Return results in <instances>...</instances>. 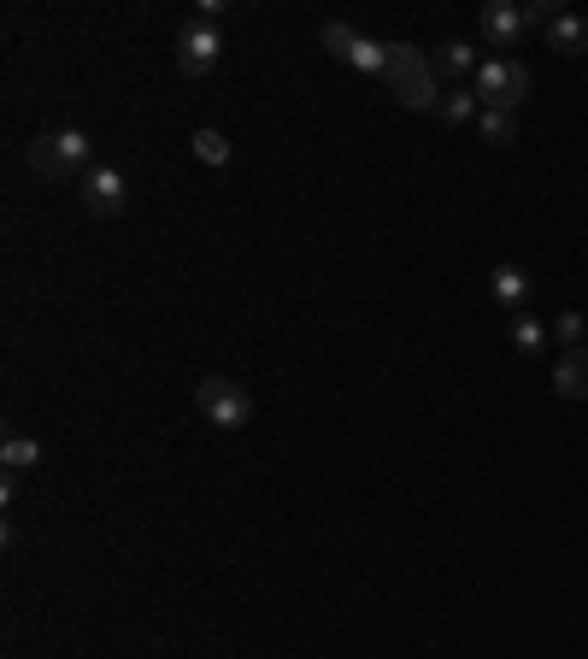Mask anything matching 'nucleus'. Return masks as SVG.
I'll list each match as a JSON object with an SVG mask.
<instances>
[{"instance_id": "obj_18", "label": "nucleus", "mask_w": 588, "mask_h": 659, "mask_svg": "<svg viewBox=\"0 0 588 659\" xmlns=\"http://www.w3.org/2000/svg\"><path fill=\"white\" fill-rule=\"evenodd\" d=\"M442 118H447V124H471V118H477V95H442V107H436Z\"/></svg>"}, {"instance_id": "obj_6", "label": "nucleus", "mask_w": 588, "mask_h": 659, "mask_svg": "<svg viewBox=\"0 0 588 659\" xmlns=\"http://www.w3.org/2000/svg\"><path fill=\"white\" fill-rule=\"evenodd\" d=\"M124 172L118 165H89V177H83V212H95V218H118L124 212Z\"/></svg>"}, {"instance_id": "obj_7", "label": "nucleus", "mask_w": 588, "mask_h": 659, "mask_svg": "<svg viewBox=\"0 0 588 659\" xmlns=\"http://www.w3.org/2000/svg\"><path fill=\"white\" fill-rule=\"evenodd\" d=\"M477 30H482V42H489V47H512L518 36H524V7H512V0H494V7H482Z\"/></svg>"}, {"instance_id": "obj_11", "label": "nucleus", "mask_w": 588, "mask_h": 659, "mask_svg": "<svg viewBox=\"0 0 588 659\" xmlns=\"http://www.w3.org/2000/svg\"><path fill=\"white\" fill-rule=\"evenodd\" d=\"M0 465H7V471H36L42 465V442H30V436H7Z\"/></svg>"}, {"instance_id": "obj_17", "label": "nucleus", "mask_w": 588, "mask_h": 659, "mask_svg": "<svg viewBox=\"0 0 588 659\" xmlns=\"http://www.w3.org/2000/svg\"><path fill=\"white\" fill-rule=\"evenodd\" d=\"M482 136H489L494 147L518 142V118H512V112H482Z\"/></svg>"}, {"instance_id": "obj_8", "label": "nucleus", "mask_w": 588, "mask_h": 659, "mask_svg": "<svg viewBox=\"0 0 588 659\" xmlns=\"http://www.w3.org/2000/svg\"><path fill=\"white\" fill-rule=\"evenodd\" d=\"M553 395L559 400H588V348H570L559 365H553Z\"/></svg>"}, {"instance_id": "obj_9", "label": "nucleus", "mask_w": 588, "mask_h": 659, "mask_svg": "<svg viewBox=\"0 0 588 659\" xmlns=\"http://www.w3.org/2000/svg\"><path fill=\"white\" fill-rule=\"evenodd\" d=\"M547 42L559 47V54H588V19H577V12H559V19L547 24Z\"/></svg>"}, {"instance_id": "obj_20", "label": "nucleus", "mask_w": 588, "mask_h": 659, "mask_svg": "<svg viewBox=\"0 0 588 659\" xmlns=\"http://www.w3.org/2000/svg\"><path fill=\"white\" fill-rule=\"evenodd\" d=\"M553 19H559V7H553V0H535V7H524V24H535V30H547Z\"/></svg>"}, {"instance_id": "obj_13", "label": "nucleus", "mask_w": 588, "mask_h": 659, "mask_svg": "<svg viewBox=\"0 0 588 659\" xmlns=\"http://www.w3.org/2000/svg\"><path fill=\"white\" fill-rule=\"evenodd\" d=\"M318 47H324L330 59H353L359 30H353V24H324V30H318Z\"/></svg>"}, {"instance_id": "obj_2", "label": "nucleus", "mask_w": 588, "mask_h": 659, "mask_svg": "<svg viewBox=\"0 0 588 659\" xmlns=\"http://www.w3.org/2000/svg\"><path fill=\"white\" fill-rule=\"evenodd\" d=\"M89 136L83 130H54V136H36L30 142V172L42 183H72V177H89Z\"/></svg>"}, {"instance_id": "obj_3", "label": "nucleus", "mask_w": 588, "mask_h": 659, "mask_svg": "<svg viewBox=\"0 0 588 659\" xmlns=\"http://www.w3.org/2000/svg\"><path fill=\"white\" fill-rule=\"evenodd\" d=\"M482 100V112H512L518 100L530 95V72H524V59H512V54H494V59H482L477 65V89Z\"/></svg>"}, {"instance_id": "obj_1", "label": "nucleus", "mask_w": 588, "mask_h": 659, "mask_svg": "<svg viewBox=\"0 0 588 659\" xmlns=\"http://www.w3.org/2000/svg\"><path fill=\"white\" fill-rule=\"evenodd\" d=\"M389 89L401 107L412 112H436L442 107V89H436V59L418 54L406 42H389Z\"/></svg>"}, {"instance_id": "obj_12", "label": "nucleus", "mask_w": 588, "mask_h": 659, "mask_svg": "<svg viewBox=\"0 0 588 659\" xmlns=\"http://www.w3.org/2000/svg\"><path fill=\"white\" fill-rule=\"evenodd\" d=\"M353 72H371V77H389V42H371V36H359L353 47Z\"/></svg>"}, {"instance_id": "obj_5", "label": "nucleus", "mask_w": 588, "mask_h": 659, "mask_svg": "<svg viewBox=\"0 0 588 659\" xmlns=\"http://www.w3.org/2000/svg\"><path fill=\"white\" fill-rule=\"evenodd\" d=\"M218 54H224L218 24L195 19V24H183V30H177V72H183V77H206V72L218 65Z\"/></svg>"}, {"instance_id": "obj_15", "label": "nucleus", "mask_w": 588, "mask_h": 659, "mask_svg": "<svg viewBox=\"0 0 588 659\" xmlns=\"http://www.w3.org/2000/svg\"><path fill=\"white\" fill-rule=\"evenodd\" d=\"M436 72H454V77H465V72H477V54L465 42H442V54H436Z\"/></svg>"}, {"instance_id": "obj_19", "label": "nucleus", "mask_w": 588, "mask_h": 659, "mask_svg": "<svg viewBox=\"0 0 588 659\" xmlns=\"http://www.w3.org/2000/svg\"><path fill=\"white\" fill-rule=\"evenodd\" d=\"M553 336H559L565 348H582V336H588V318H582V312H559V325H553Z\"/></svg>"}, {"instance_id": "obj_10", "label": "nucleus", "mask_w": 588, "mask_h": 659, "mask_svg": "<svg viewBox=\"0 0 588 659\" xmlns=\"http://www.w3.org/2000/svg\"><path fill=\"white\" fill-rule=\"evenodd\" d=\"M489 295L500 300V307H524V300H530V277L518 272V265H494V277H489Z\"/></svg>"}, {"instance_id": "obj_14", "label": "nucleus", "mask_w": 588, "mask_h": 659, "mask_svg": "<svg viewBox=\"0 0 588 659\" xmlns=\"http://www.w3.org/2000/svg\"><path fill=\"white\" fill-rule=\"evenodd\" d=\"M195 160L200 165H230V142H224V130H195Z\"/></svg>"}, {"instance_id": "obj_4", "label": "nucleus", "mask_w": 588, "mask_h": 659, "mask_svg": "<svg viewBox=\"0 0 588 659\" xmlns=\"http://www.w3.org/2000/svg\"><path fill=\"white\" fill-rule=\"evenodd\" d=\"M195 400H200L206 425H218V430H241V425H248V418H253V400H248V388H241V383H230V377H200Z\"/></svg>"}, {"instance_id": "obj_16", "label": "nucleus", "mask_w": 588, "mask_h": 659, "mask_svg": "<svg viewBox=\"0 0 588 659\" xmlns=\"http://www.w3.org/2000/svg\"><path fill=\"white\" fill-rule=\"evenodd\" d=\"M512 348H518V353H542V348H547V325L518 318V325H512Z\"/></svg>"}]
</instances>
